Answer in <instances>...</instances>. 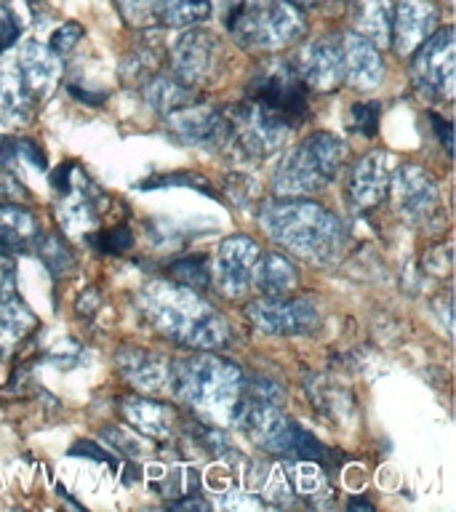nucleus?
<instances>
[{"label": "nucleus", "mask_w": 456, "mask_h": 512, "mask_svg": "<svg viewBox=\"0 0 456 512\" xmlns=\"http://www.w3.org/2000/svg\"><path fill=\"white\" fill-rule=\"evenodd\" d=\"M16 67L22 72L27 91L32 96H38V99L54 94V88L59 86V78H62V59H59V54H54L51 48L38 43V40H27L19 48Z\"/></svg>", "instance_id": "18"}, {"label": "nucleus", "mask_w": 456, "mask_h": 512, "mask_svg": "<svg viewBox=\"0 0 456 512\" xmlns=\"http://www.w3.org/2000/svg\"><path fill=\"white\" fill-rule=\"evenodd\" d=\"M350 6L355 32L371 40L376 48L390 46L395 3L392 0H350Z\"/></svg>", "instance_id": "20"}, {"label": "nucleus", "mask_w": 456, "mask_h": 512, "mask_svg": "<svg viewBox=\"0 0 456 512\" xmlns=\"http://www.w3.org/2000/svg\"><path fill=\"white\" fill-rule=\"evenodd\" d=\"M83 355L78 342H70V339H64L54 352H48V360L59 368H70V366H78V358Z\"/></svg>", "instance_id": "40"}, {"label": "nucleus", "mask_w": 456, "mask_h": 512, "mask_svg": "<svg viewBox=\"0 0 456 512\" xmlns=\"http://www.w3.org/2000/svg\"><path fill=\"white\" fill-rule=\"evenodd\" d=\"M35 328V315L19 296L0 299V350L14 347Z\"/></svg>", "instance_id": "25"}, {"label": "nucleus", "mask_w": 456, "mask_h": 512, "mask_svg": "<svg viewBox=\"0 0 456 512\" xmlns=\"http://www.w3.org/2000/svg\"><path fill=\"white\" fill-rule=\"evenodd\" d=\"M104 438L110 440L112 448H118V451H123V454H128L131 459H139V456H144L150 448H147V443L142 440V432H136L134 427H107L104 430Z\"/></svg>", "instance_id": "30"}, {"label": "nucleus", "mask_w": 456, "mask_h": 512, "mask_svg": "<svg viewBox=\"0 0 456 512\" xmlns=\"http://www.w3.org/2000/svg\"><path fill=\"white\" fill-rule=\"evenodd\" d=\"M94 246L102 251V254H123L128 248L134 246V235L128 227H112L107 232H99L94 238Z\"/></svg>", "instance_id": "33"}, {"label": "nucleus", "mask_w": 456, "mask_h": 512, "mask_svg": "<svg viewBox=\"0 0 456 512\" xmlns=\"http://www.w3.org/2000/svg\"><path fill=\"white\" fill-rule=\"evenodd\" d=\"M248 96H251V102L283 115L291 126L302 123L310 110L307 107V83L299 78L294 64L286 62L264 64L248 83Z\"/></svg>", "instance_id": "6"}, {"label": "nucleus", "mask_w": 456, "mask_h": 512, "mask_svg": "<svg viewBox=\"0 0 456 512\" xmlns=\"http://www.w3.org/2000/svg\"><path fill=\"white\" fill-rule=\"evenodd\" d=\"M259 246L246 235H232L222 240V246L216 251V280L227 296L238 299L251 288V275L254 264L259 259Z\"/></svg>", "instance_id": "13"}, {"label": "nucleus", "mask_w": 456, "mask_h": 512, "mask_svg": "<svg viewBox=\"0 0 456 512\" xmlns=\"http://www.w3.org/2000/svg\"><path fill=\"white\" fill-rule=\"evenodd\" d=\"M139 304L152 326L176 344L192 350H216L230 339L227 320L187 286L155 280L144 288Z\"/></svg>", "instance_id": "1"}, {"label": "nucleus", "mask_w": 456, "mask_h": 512, "mask_svg": "<svg viewBox=\"0 0 456 512\" xmlns=\"http://www.w3.org/2000/svg\"><path fill=\"white\" fill-rule=\"evenodd\" d=\"M51 187L56 190V219L67 235H86L99 222V192L83 171L72 163H62L51 171Z\"/></svg>", "instance_id": "7"}, {"label": "nucleus", "mask_w": 456, "mask_h": 512, "mask_svg": "<svg viewBox=\"0 0 456 512\" xmlns=\"http://www.w3.org/2000/svg\"><path fill=\"white\" fill-rule=\"evenodd\" d=\"M392 163L390 155L382 150H374L352 166L347 176V200L355 208H374L379 206L390 190Z\"/></svg>", "instance_id": "15"}, {"label": "nucleus", "mask_w": 456, "mask_h": 512, "mask_svg": "<svg viewBox=\"0 0 456 512\" xmlns=\"http://www.w3.org/2000/svg\"><path fill=\"white\" fill-rule=\"evenodd\" d=\"M80 38H83V27H80L78 22H67V24H62V27H59L54 35H51V40H48V48H51L54 54L62 56L78 46Z\"/></svg>", "instance_id": "37"}, {"label": "nucleus", "mask_w": 456, "mask_h": 512, "mask_svg": "<svg viewBox=\"0 0 456 512\" xmlns=\"http://www.w3.org/2000/svg\"><path fill=\"white\" fill-rule=\"evenodd\" d=\"M248 320L264 334L294 336L312 334L320 326V315L310 299H286V296H262L246 307Z\"/></svg>", "instance_id": "11"}, {"label": "nucleus", "mask_w": 456, "mask_h": 512, "mask_svg": "<svg viewBox=\"0 0 456 512\" xmlns=\"http://www.w3.org/2000/svg\"><path fill=\"white\" fill-rule=\"evenodd\" d=\"M32 99L16 64H0V120L27 123L32 115Z\"/></svg>", "instance_id": "23"}, {"label": "nucleus", "mask_w": 456, "mask_h": 512, "mask_svg": "<svg viewBox=\"0 0 456 512\" xmlns=\"http://www.w3.org/2000/svg\"><path fill=\"white\" fill-rule=\"evenodd\" d=\"M70 94L75 96V99H80V102H86V104H102L104 99H107V94H88V91H83L80 86H70Z\"/></svg>", "instance_id": "44"}, {"label": "nucleus", "mask_w": 456, "mask_h": 512, "mask_svg": "<svg viewBox=\"0 0 456 512\" xmlns=\"http://www.w3.org/2000/svg\"><path fill=\"white\" fill-rule=\"evenodd\" d=\"M19 38H22V24L6 3H0V51L16 46Z\"/></svg>", "instance_id": "39"}, {"label": "nucleus", "mask_w": 456, "mask_h": 512, "mask_svg": "<svg viewBox=\"0 0 456 512\" xmlns=\"http://www.w3.org/2000/svg\"><path fill=\"white\" fill-rule=\"evenodd\" d=\"M214 11V0H174L160 11L158 22L168 27H192V24L206 22Z\"/></svg>", "instance_id": "27"}, {"label": "nucleus", "mask_w": 456, "mask_h": 512, "mask_svg": "<svg viewBox=\"0 0 456 512\" xmlns=\"http://www.w3.org/2000/svg\"><path fill=\"white\" fill-rule=\"evenodd\" d=\"M299 283V272H296L294 262L283 254L267 251L259 254L254 264V275H251V286L262 296H286L288 291H294Z\"/></svg>", "instance_id": "21"}, {"label": "nucleus", "mask_w": 456, "mask_h": 512, "mask_svg": "<svg viewBox=\"0 0 456 512\" xmlns=\"http://www.w3.org/2000/svg\"><path fill=\"white\" fill-rule=\"evenodd\" d=\"M6 147L11 150V155L22 158V163H27L30 168H35V171H46V155H43V150H40L35 142H30V139H19V142H8Z\"/></svg>", "instance_id": "38"}, {"label": "nucleus", "mask_w": 456, "mask_h": 512, "mask_svg": "<svg viewBox=\"0 0 456 512\" xmlns=\"http://www.w3.org/2000/svg\"><path fill=\"white\" fill-rule=\"evenodd\" d=\"M344 80L358 91H374L384 78L382 51L358 32H350L342 43Z\"/></svg>", "instance_id": "17"}, {"label": "nucleus", "mask_w": 456, "mask_h": 512, "mask_svg": "<svg viewBox=\"0 0 456 512\" xmlns=\"http://www.w3.org/2000/svg\"><path fill=\"white\" fill-rule=\"evenodd\" d=\"M288 3H291V6H296V8H310V6H315L318 0H288Z\"/></svg>", "instance_id": "46"}, {"label": "nucleus", "mask_w": 456, "mask_h": 512, "mask_svg": "<svg viewBox=\"0 0 456 512\" xmlns=\"http://www.w3.org/2000/svg\"><path fill=\"white\" fill-rule=\"evenodd\" d=\"M72 456H88V459H96V462H112L110 456L104 454L102 448L94 446V443H88V440H78L75 446L70 448Z\"/></svg>", "instance_id": "41"}, {"label": "nucleus", "mask_w": 456, "mask_h": 512, "mask_svg": "<svg viewBox=\"0 0 456 512\" xmlns=\"http://www.w3.org/2000/svg\"><path fill=\"white\" fill-rule=\"evenodd\" d=\"M120 14L134 27H150L158 22V0H115Z\"/></svg>", "instance_id": "31"}, {"label": "nucleus", "mask_w": 456, "mask_h": 512, "mask_svg": "<svg viewBox=\"0 0 456 512\" xmlns=\"http://www.w3.org/2000/svg\"><path fill=\"white\" fill-rule=\"evenodd\" d=\"M27 198V190H24V184L19 182L8 166V158L0 152V200L3 203H16V200Z\"/></svg>", "instance_id": "35"}, {"label": "nucleus", "mask_w": 456, "mask_h": 512, "mask_svg": "<svg viewBox=\"0 0 456 512\" xmlns=\"http://www.w3.org/2000/svg\"><path fill=\"white\" fill-rule=\"evenodd\" d=\"M296 72L307 86L318 88V91L339 88L344 80L342 43H336V38H318L312 43H304V48L299 51Z\"/></svg>", "instance_id": "14"}, {"label": "nucleus", "mask_w": 456, "mask_h": 512, "mask_svg": "<svg viewBox=\"0 0 456 512\" xmlns=\"http://www.w3.org/2000/svg\"><path fill=\"white\" fill-rule=\"evenodd\" d=\"M246 376L230 360L216 355H192L176 360L168 384L182 403L216 424H230L232 408L243 392Z\"/></svg>", "instance_id": "3"}, {"label": "nucleus", "mask_w": 456, "mask_h": 512, "mask_svg": "<svg viewBox=\"0 0 456 512\" xmlns=\"http://www.w3.org/2000/svg\"><path fill=\"white\" fill-rule=\"evenodd\" d=\"M438 27V8L430 0H398L392 14V43L400 54H414Z\"/></svg>", "instance_id": "16"}, {"label": "nucleus", "mask_w": 456, "mask_h": 512, "mask_svg": "<svg viewBox=\"0 0 456 512\" xmlns=\"http://www.w3.org/2000/svg\"><path fill=\"white\" fill-rule=\"evenodd\" d=\"M446 3H451V0H446Z\"/></svg>", "instance_id": "49"}, {"label": "nucleus", "mask_w": 456, "mask_h": 512, "mask_svg": "<svg viewBox=\"0 0 456 512\" xmlns=\"http://www.w3.org/2000/svg\"><path fill=\"white\" fill-rule=\"evenodd\" d=\"M259 224L275 243L312 264H331L342 254V224L328 208L310 200L286 198L267 203Z\"/></svg>", "instance_id": "2"}, {"label": "nucleus", "mask_w": 456, "mask_h": 512, "mask_svg": "<svg viewBox=\"0 0 456 512\" xmlns=\"http://www.w3.org/2000/svg\"><path fill=\"white\" fill-rule=\"evenodd\" d=\"M126 422L134 427L136 432H142L147 438L166 440L174 432V411L158 400L150 398H126L120 406Z\"/></svg>", "instance_id": "22"}, {"label": "nucleus", "mask_w": 456, "mask_h": 512, "mask_svg": "<svg viewBox=\"0 0 456 512\" xmlns=\"http://www.w3.org/2000/svg\"><path fill=\"white\" fill-rule=\"evenodd\" d=\"M0 227L11 230L14 235L24 238L32 246V240L38 235V222L27 208L16 206V203H0Z\"/></svg>", "instance_id": "29"}, {"label": "nucleus", "mask_w": 456, "mask_h": 512, "mask_svg": "<svg viewBox=\"0 0 456 512\" xmlns=\"http://www.w3.org/2000/svg\"><path fill=\"white\" fill-rule=\"evenodd\" d=\"M430 120H432V126H435V131H438V134H440L443 150L451 152V123L440 118V115H430Z\"/></svg>", "instance_id": "42"}, {"label": "nucleus", "mask_w": 456, "mask_h": 512, "mask_svg": "<svg viewBox=\"0 0 456 512\" xmlns=\"http://www.w3.org/2000/svg\"><path fill=\"white\" fill-rule=\"evenodd\" d=\"M224 22L240 46L264 51L291 46L307 27L302 8L291 6L288 0H254L224 8Z\"/></svg>", "instance_id": "5"}, {"label": "nucleus", "mask_w": 456, "mask_h": 512, "mask_svg": "<svg viewBox=\"0 0 456 512\" xmlns=\"http://www.w3.org/2000/svg\"><path fill=\"white\" fill-rule=\"evenodd\" d=\"M192 438H195V443H198L200 448H206L208 454H227V448H230V443H227V438H224L222 430H216V427H203V424H192Z\"/></svg>", "instance_id": "36"}, {"label": "nucleus", "mask_w": 456, "mask_h": 512, "mask_svg": "<svg viewBox=\"0 0 456 512\" xmlns=\"http://www.w3.org/2000/svg\"><path fill=\"white\" fill-rule=\"evenodd\" d=\"M174 184H179V187H195V190H203L206 195H214L206 179H203V176L190 174V171H182V174H171V176H152V179L142 182L139 187H142V190H152V187H174Z\"/></svg>", "instance_id": "34"}, {"label": "nucleus", "mask_w": 456, "mask_h": 512, "mask_svg": "<svg viewBox=\"0 0 456 512\" xmlns=\"http://www.w3.org/2000/svg\"><path fill=\"white\" fill-rule=\"evenodd\" d=\"M240 3H254V0H224V8H230V6H240Z\"/></svg>", "instance_id": "47"}, {"label": "nucleus", "mask_w": 456, "mask_h": 512, "mask_svg": "<svg viewBox=\"0 0 456 512\" xmlns=\"http://www.w3.org/2000/svg\"><path fill=\"white\" fill-rule=\"evenodd\" d=\"M344 166V142L334 134H312L288 150L275 168L272 190L278 198H302L334 182Z\"/></svg>", "instance_id": "4"}, {"label": "nucleus", "mask_w": 456, "mask_h": 512, "mask_svg": "<svg viewBox=\"0 0 456 512\" xmlns=\"http://www.w3.org/2000/svg\"><path fill=\"white\" fill-rule=\"evenodd\" d=\"M379 104L376 102H360V104H352L350 110V126L355 134L360 136H374L376 128H379Z\"/></svg>", "instance_id": "32"}, {"label": "nucleus", "mask_w": 456, "mask_h": 512, "mask_svg": "<svg viewBox=\"0 0 456 512\" xmlns=\"http://www.w3.org/2000/svg\"><path fill=\"white\" fill-rule=\"evenodd\" d=\"M147 104L160 115H171V112L182 110L187 104L195 102V91L192 86L182 83L176 75H155L144 88Z\"/></svg>", "instance_id": "24"}, {"label": "nucleus", "mask_w": 456, "mask_h": 512, "mask_svg": "<svg viewBox=\"0 0 456 512\" xmlns=\"http://www.w3.org/2000/svg\"><path fill=\"white\" fill-rule=\"evenodd\" d=\"M392 203L403 222L414 227H430L440 214V187L424 168L400 166L390 176Z\"/></svg>", "instance_id": "9"}, {"label": "nucleus", "mask_w": 456, "mask_h": 512, "mask_svg": "<svg viewBox=\"0 0 456 512\" xmlns=\"http://www.w3.org/2000/svg\"><path fill=\"white\" fill-rule=\"evenodd\" d=\"M32 251L40 256V262L46 264L48 272H51L56 280H62L64 275L72 270V264H75L72 248L67 246V240H64L62 235L38 232L35 240H32Z\"/></svg>", "instance_id": "26"}, {"label": "nucleus", "mask_w": 456, "mask_h": 512, "mask_svg": "<svg viewBox=\"0 0 456 512\" xmlns=\"http://www.w3.org/2000/svg\"><path fill=\"white\" fill-rule=\"evenodd\" d=\"M168 278L179 286L192 288V291H206L211 275H208V264L203 256H184L168 267Z\"/></svg>", "instance_id": "28"}, {"label": "nucleus", "mask_w": 456, "mask_h": 512, "mask_svg": "<svg viewBox=\"0 0 456 512\" xmlns=\"http://www.w3.org/2000/svg\"><path fill=\"white\" fill-rule=\"evenodd\" d=\"M171 507L174 510H206L208 504L203 499H176V502H171Z\"/></svg>", "instance_id": "45"}, {"label": "nucleus", "mask_w": 456, "mask_h": 512, "mask_svg": "<svg viewBox=\"0 0 456 512\" xmlns=\"http://www.w3.org/2000/svg\"><path fill=\"white\" fill-rule=\"evenodd\" d=\"M115 363H118L120 374L142 392L163 390L168 384V374H171V366H166V360L144 347H123Z\"/></svg>", "instance_id": "19"}, {"label": "nucleus", "mask_w": 456, "mask_h": 512, "mask_svg": "<svg viewBox=\"0 0 456 512\" xmlns=\"http://www.w3.org/2000/svg\"><path fill=\"white\" fill-rule=\"evenodd\" d=\"M259 499H254V496H240V494H232L230 499H222V507H230V510H240V507H259Z\"/></svg>", "instance_id": "43"}, {"label": "nucleus", "mask_w": 456, "mask_h": 512, "mask_svg": "<svg viewBox=\"0 0 456 512\" xmlns=\"http://www.w3.org/2000/svg\"><path fill=\"white\" fill-rule=\"evenodd\" d=\"M224 51L214 32L187 30L171 43V70L187 86H203L222 70Z\"/></svg>", "instance_id": "10"}, {"label": "nucleus", "mask_w": 456, "mask_h": 512, "mask_svg": "<svg viewBox=\"0 0 456 512\" xmlns=\"http://www.w3.org/2000/svg\"><path fill=\"white\" fill-rule=\"evenodd\" d=\"M168 126L179 142L203 147V150H227L230 144V118L224 110L206 104H187L168 115Z\"/></svg>", "instance_id": "12"}, {"label": "nucleus", "mask_w": 456, "mask_h": 512, "mask_svg": "<svg viewBox=\"0 0 456 512\" xmlns=\"http://www.w3.org/2000/svg\"><path fill=\"white\" fill-rule=\"evenodd\" d=\"M416 88L430 99L448 102L454 96V30H435L422 46L414 51L411 62Z\"/></svg>", "instance_id": "8"}, {"label": "nucleus", "mask_w": 456, "mask_h": 512, "mask_svg": "<svg viewBox=\"0 0 456 512\" xmlns=\"http://www.w3.org/2000/svg\"><path fill=\"white\" fill-rule=\"evenodd\" d=\"M350 507H363V510H371V504H368V502H360V499H352Z\"/></svg>", "instance_id": "48"}]
</instances>
